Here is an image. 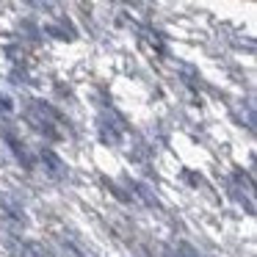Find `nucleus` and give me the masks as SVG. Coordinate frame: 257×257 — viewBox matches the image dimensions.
<instances>
[{"label":"nucleus","mask_w":257,"mask_h":257,"mask_svg":"<svg viewBox=\"0 0 257 257\" xmlns=\"http://www.w3.org/2000/svg\"><path fill=\"white\" fill-rule=\"evenodd\" d=\"M39 158H42V163H45V172L50 174L53 180H64V177H67V166H64V161L53 150H42Z\"/></svg>","instance_id":"f03ea898"},{"label":"nucleus","mask_w":257,"mask_h":257,"mask_svg":"<svg viewBox=\"0 0 257 257\" xmlns=\"http://www.w3.org/2000/svg\"><path fill=\"white\" fill-rule=\"evenodd\" d=\"M133 191H136V196H139V199L144 202V205H150V207H158V199L150 194V188H147L144 183H133Z\"/></svg>","instance_id":"20e7f679"},{"label":"nucleus","mask_w":257,"mask_h":257,"mask_svg":"<svg viewBox=\"0 0 257 257\" xmlns=\"http://www.w3.org/2000/svg\"><path fill=\"white\" fill-rule=\"evenodd\" d=\"M3 139H6L9 150L14 152V158H17V161H20V163H23V166L31 172V169H34V158L28 155V150H25V144H23V141H20L14 133H9V130H3Z\"/></svg>","instance_id":"7ed1b4c3"},{"label":"nucleus","mask_w":257,"mask_h":257,"mask_svg":"<svg viewBox=\"0 0 257 257\" xmlns=\"http://www.w3.org/2000/svg\"><path fill=\"white\" fill-rule=\"evenodd\" d=\"M28 119L34 122V127L39 130V133L47 136V139H53V141L61 139V130L56 127V124L61 122V116H58V113L53 111L50 105H45V102L34 100V102H31V108H28Z\"/></svg>","instance_id":"f257e3e1"},{"label":"nucleus","mask_w":257,"mask_h":257,"mask_svg":"<svg viewBox=\"0 0 257 257\" xmlns=\"http://www.w3.org/2000/svg\"><path fill=\"white\" fill-rule=\"evenodd\" d=\"M9 246H12V249H17L23 257H36L34 246H28V243H20V240H9Z\"/></svg>","instance_id":"39448f33"},{"label":"nucleus","mask_w":257,"mask_h":257,"mask_svg":"<svg viewBox=\"0 0 257 257\" xmlns=\"http://www.w3.org/2000/svg\"><path fill=\"white\" fill-rule=\"evenodd\" d=\"M0 108H3V111H6V113H12V111H14V105H12V100H9V97H6V94H0Z\"/></svg>","instance_id":"423d86ee"}]
</instances>
